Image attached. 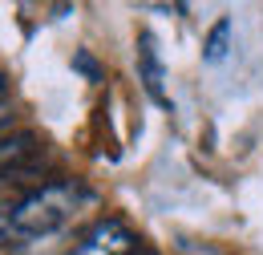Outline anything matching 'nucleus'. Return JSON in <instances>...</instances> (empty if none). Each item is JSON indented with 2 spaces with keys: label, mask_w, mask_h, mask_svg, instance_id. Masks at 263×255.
Segmentation results:
<instances>
[{
  "label": "nucleus",
  "mask_w": 263,
  "mask_h": 255,
  "mask_svg": "<svg viewBox=\"0 0 263 255\" xmlns=\"http://www.w3.org/2000/svg\"><path fill=\"white\" fill-rule=\"evenodd\" d=\"M227 53H231V16H219L211 25V32H206V41H202V61L219 65Z\"/></svg>",
  "instance_id": "nucleus-5"
},
{
  "label": "nucleus",
  "mask_w": 263,
  "mask_h": 255,
  "mask_svg": "<svg viewBox=\"0 0 263 255\" xmlns=\"http://www.w3.org/2000/svg\"><path fill=\"white\" fill-rule=\"evenodd\" d=\"M138 81H142V89L154 97L158 105H170V97L162 89L166 73H162V61H158V49H154V37L150 32L138 37Z\"/></svg>",
  "instance_id": "nucleus-3"
},
{
  "label": "nucleus",
  "mask_w": 263,
  "mask_h": 255,
  "mask_svg": "<svg viewBox=\"0 0 263 255\" xmlns=\"http://www.w3.org/2000/svg\"><path fill=\"white\" fill-rule=\"evenodd\" d=\"M0 105H8V77H0Z\"/></svg>",
  "instance_id": "nucleus-9"
},
{
  "label": "nucleus",
  "mask_w": 263,
  "mask_h": 255,
  "mask_svg": "<svg viewBox=\"0 0 263 255\" xmlns=\"http://www.w3.org/2000/svg\"><path fill=\"white\" fill-rule=\"evenodd\" d=\"M36 187H29V178H25V166L21 170H12V174H0V219L21 203V198H29Z\"/></svg>",
  "instance_id": "nucleus-6"
},
{
  "label": "nucleus",
  "mask_w": 263,
  "mask_h": 255,
  "mask_svg": "<svg viewBox=\"0 0 263 255\" xmlns=\"http://www.w3.org/2000/svg\"><path fill=\"white\" fill-rule=\"evenodd\" d=\"M77 69H85V73H89V81H101V69H98L93 61H89L85 53H77Z\"/></svg>",
  "instance_id": "nucleus-8"
},
{
  "label": "nucleus",
  "mask_w": 263,
  "mask_h": 255,
  "mask_svg": "<svg viewBox=\"0 0 263 255\" xmlns=\"http://www.w3.org/2000/svg\"><path fill=\"white\" fill-rule=\"evenodd\" d=\"M134 251H142V247H138V235L122 219H101L73 243L69 255H134Z\"/></svg>",
  "instance_id": "nucleus-2"
},
{
  "label": "nucleus",
  "mask_w": 263,
  "mask_h": 255,
  "mask_svg": "<svg viewBox=\"0 0 263 255\" xmlns=\"http://www.w3.org/2000/svg\"><path fill=\"white\" fill-rule=\"evenodd\" d=\"M36 150V138L29 130H16V134H8V138H0V174H12V170H21L29 154Z\"/></svg>",
  "instance_id": "nucleus-4"
},
{
  "label": "nucleus",
  "mask_w": 263,
  "mask_h": 255,
  "mask_svg": "<svg viewBox=\"0 0 263 255\" xmlns=\"http://www.w3.org/2000/svg\"><path fill=\"white\" fill-rule=\"evenodd\" d=\"M134 255H154V251H134Z\"/></svg>",
  "instance_id": "nucleus-10"
},
{
  "label": "nucleus",
  "mask_w": 263,
  "mask_h": 255,
  "mask_svg": "<svg viewBox=\"0 0 263 255\" xmlns=\"http://www.w3.org/2000/svg\"><path fill=\"white\" fill-rule=\"evenodd\" d=\"M93 194L81 183H45L0 219V247H29L65 231Z\"/></svg>",
  "instance_id": "nucleus-1"
},
{
  "label": "nucleus",
  "mask_w": 263,
  "mask_h": 255,
  "mask_svg": "<svg viewBox=\"0 0 263 255\" xmlns=\"http://www.w3.org/2000/svg\"><path fill=\"white\" fill-rule=\"evenodd\" d=\"M8 134H16V114L8 105H0V138H8Z\"/></svg>",
  "instance_id": "nucleus-7"
}]
</instances>
